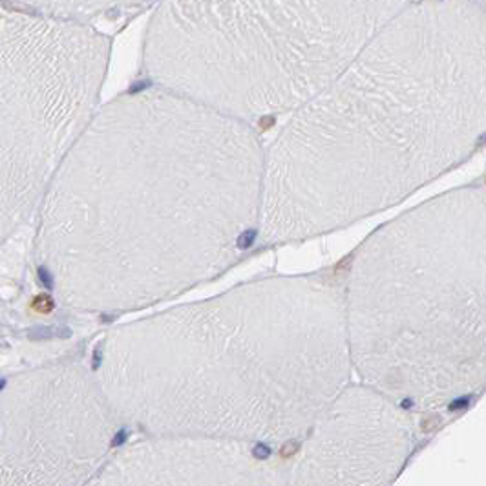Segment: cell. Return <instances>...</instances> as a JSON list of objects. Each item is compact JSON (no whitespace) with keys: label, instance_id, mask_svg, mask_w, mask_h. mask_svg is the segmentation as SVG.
Masks as SVG:
<instances>
[{"label":"cell","instance_id":"1","mask_svg":"<svg viewBox=\"0 0 486 486\" xmlns=\"http://www.w3.org/2000/svg\"><path fill=\"white\" fill-rule=\"evenodd\" d=\"M263 161L251 123L159 86L97 108L37 212L53 293L124 313L223 272L260 229Z\"/></svg>","mask_w":486,"mask_h":486},{"label":"cell","instance_id":"2","mask_svg":"<svg viewBox=\"0 0 486 486\" xmlns=\"http://www.w3.org/2000/svg\"><path fill=\"white\" fill-rule=\"evenodd\" d=\"M484 139L486 11L413 0L265 150L258 236L304 241L378 214Z\"/></svg>","mask_w":486,"mask_h":486},{"label":"cell","instance_id":"3","mask_svg":"<svg viewBox=\"0 0 486 486\" xmlns=\"http://www.w3.org/2000/svg\"><path fill=\"white\" fill-rule=\"evenodd\" d=\"M95 375L147 435L300 443L351 382L344 289L271 276L143 316L103 338Z\"/></svg>","mask_w":486,"mask_h":486},{"label":"cell","instance_id":"4","mask_svg":"<svg viewBox=\"0 0 486 486\" xmlns=\"http://www.w3.org/2000/svg\"><path fill=\"white\" fill-rule=\"evenodd\" d=\"M353 371L404 408L486 387V186L428 200L357 249L344 287Z\"/></svg>","mask_w":486,"mask_h":486},{"label":"cell","instance_id":"5","mask_svg":"<svg viewBox=\"0 0 486 486\" xmlns=\"http://www.w3.org/2000/svg\"><path fill=\"white\" fill-rule=\"evenodd\" d=\"M413 0H161L144 68L163 90L245 123L293 114Z\"/></svg>","mask_w":486,"mask_h":486},{"label":"cell","instance_id":"6","mask_svg":"<svg viewBox=\"0 0 486 486\" xmlns=\"http://www.w3.org/2000/svg\"><path fill=\"white\" fill-rule=\"evenodd\" d=\"M108 59L88 22L0 0V243L38 212L97 112Z\"/></svg>","mask_w":486,"mask_h":486},{"label":"cell","instance_id":"7","mask_svg":"<svg viewBox=\"0 0 486 486\" xmlns=\"http://www.w3.org/2000/svg\"><path fill=\"white\" fill-rule=\"evenodd\" d=\"M121 422L95 371L81 364L20 373L0 395V486L91 484Z\"/></svg>","mask_w":486,"mask_h":486},{"label":"cell","instance_id":"8","mask_svg":"<svg viewBox=\"0 0 486 486\" xmlns=\"http://www.w3.org/2000/svg\"><path fill=\"white\" fill-rule=\"evenodd\" d=\"M300 444L289 484H390L413 448V420L404 406L382 391L349 382Z\"/></svg>","mask_w":486,"mask_h":486},{"label":"cell","instance_id":"9","mask_svg":"<svg viewBox=\"0 0 486 486\" xmlns=\"http://www.w3.org/2000/svg\"><path fill=\"white\" fill-rule=\"evenodd\" d=\"M258 446L200 435H148L112 453L91 484L253 486L289 484L291 462L272 461Z\"/></svg>","mask_w":486,"mask_h":486},{"label":"cell","instance_id":"10","mask_svg":"<svg viewBox=\"0 0 486 486\" xmlns=\"http://www.w3.org/2000/svg\"><path fill=\"white\" fill-rule=\"evenodd\" d=\"M6 2L22 6L26 10L86 22L88 19H93L99 15L132 10L152 0H6Z\"/></svg>","mask_w":486,"mask_h":486},{"label":"cell","instance_id":"11","mask_svg":"<svg viewBox=\"0 0 486 486\" xmlns=\"http://www.w3.org/2000/svg\"><path fill=\"white\" fill-rule=\"evenodd\" d=\"M473 2H475V4H479V6L482 8V10L486 11V0H473Z\"/></svg>","mask_w":486,"mask_h":486}]
</instances>
